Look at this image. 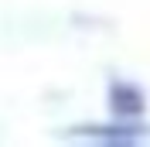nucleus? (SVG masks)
I'll use <instances>...</instances> for the list:
<instances>
[{"label":"nucleus","mask_w":150,"mask_h":147,"mask_svg":"<svg viewBox=\"0 0 150 147\" xmlns=\"http://www.w3.org/2000/svg\"><path fill=\"white\" fill-rule=\"evenodd\" d=\"M109 106L116 116H143V110H147L143 92L137 86H123V82H116L109 89Z\"/></svg>","instance_id":"obj_1"}]
</instances>
